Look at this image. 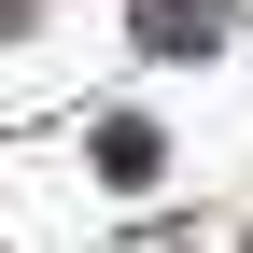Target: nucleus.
Masks as SVG:
<instances>
[{"label": "nucleus", "mask_w": 253, "mask_h": 253, "mask_svg": "<svg viewBox=\"0 0 253 253\" xmlns=\"http://www.w3.org/2000/svg\"><path fill=\"white\" fill-rule=\"evenodd\" d=\"M99 169H113V197H141V183L169 169V126H155V113H113L99 126Z\"/></svg>", "instance_id": "obj_1"}, {"label": "nucleus", "mask_w": 253, "mask_h": 253, "mask_svg": "<svg viewBox=\"0 0 253 253\" xmlns=\"http://www.w3.org/2000/svg\"><path fill=\"white\" fill-rule=\"evenodd\" d=\"M141 42L155 56H211L225 42V0H141Z\"/></svg>", "instance_id": "obj_2"}]
</instances>
